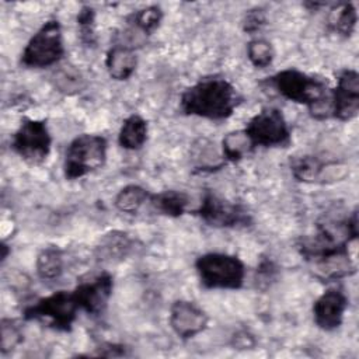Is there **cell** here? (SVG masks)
Instances as JSON below:
<instances>
[{
    "label": "cell",
    "instance_id": "obj_3",
    "mask_svg": "<svg viewBox=\"0 0 359 359\" xmlns=\"http://www.w3.org/2000/svg\"><path fill=\"white\" fill-rule=\"evenodd\" d=\"M201 283L206 289H240L245 278L244 262L231 254L206 252L195 261Z\"/></svg>",
    "mask_w": 359,
    "mask_h": 359
},
{
    "label": "cell",
    "instance_id": "obj_32",
    "mask_svg": "<svg viewBox=\"0 0 359 359\" xmlns=\"http://www.w3.org/2000/svg\"><path fill=\"white\" fill-rule=\"evenodd\" d=\"M231 345L237 349H251L255 345V339L250 332L240 331L233 337Z\"/></svg>",
    "mask_w": 359,
    "mask_h": 359
},
{
    "label": "cell",
    "instance_id": "obj_18",
    "mask_svg": "<svg viewBox=\"0 0 359 359\" xmlns=\"http://www.w3.org/2000/svg\"><path fill=\"white\" fill-rule=\"evenodd\" d=\"M191 160L198 171H215L224 165V158L222 151H217L215 143L202 137L198 139L191 151Z\"/></svg>",
    "mask_w": 359,
    "mask_h": 359
},
{
    "label": "cell",
    "instance_id": "obj_14",
    "mask_svg": "<svg viewBox=\"0 0 359 359\" xmlns=\"http://www.w3.org/2000/svg\"><path fill=\"white\" fill-rule=\"evenodd\" d=\"M133 244L128 233L114 230L100 238L95 247V255L101 262H119L132 252Z\"/></svg>",
    "mask_w": 359,
    "mask_h": 359
},
{
    "label": "cell",
    "instance_id": "obj_19",
    "mask_svg": "<svg viewBox=\"0 0 359 359\" xmlns=\"http://www.w3.org/2000/svg\"><path fill=\"white\" fill-rule=\"evenodd\" d=\"M153 208L168 217H180L187 212L189 205V196L177 189H165L150 196Z\"/></svg>",
    "mask_w": 359,
    "mask_h": 359
},
{
    "label": "cell",
    "instance_id": "obj_4",
    "mask_svg": "<svg viewBox=\"0 0 359 359\" xmlns=\"http://www.w3.org/2000/svg\"><path fill=\"white\" fill-rule=\"evenodd\" d=\"M107 139L101 135L81 133L67 146L63 160V174L66 180L81 178L105 164Z\"/></svg>",
    "mask_w": 359,
    "mask_h": 359
},
{
    "label": "cell",
    "instance_id": "obj_7",
    "mask_svg": "<svg viewBox=\"0 0 359 359\" xmlns=\"http://www.w3.org/2000/svg\"><path fill=\"white\" fill-rule=\"evenodd\" d=\"M52 136L43 119L24 118L14 132L11 149L24 161L29 164H41L50 153Z\"/></svg>",
    "mask_w": 359,
    "mask_h": 359
},
{
    "label": "cell",
    "instance_id": "obj_30",
    "mask_svg": "<svg viewBox=\"0 0 359 359\" xmlns=\"http://www.w3.org/2000/svg\"><path fill=\"white\" fill-rule=\"evenodd\" d=\"M276 272H278V268L275 266V264L269 259H264L257 269V275H258L257 282H259V283L266 282V285H268L269 282H272L275 279Z\"/></svg>",
    "mask_w": 359,
    "mask_h": 359
},
{
    "label": "cell",
    "instance_id": "obj_25",
    "mask_svg": "<svg viewBox=\"0 0 359 359\" xmlns=\"http://www.w3.org/2000/svg\"><path fill=\"white\" fill-rule=\"evenodd\" d=\"M163 20V10L158 6H147L130 14L129 22L144 35L153 34Z\"/></svg>",
    "mask_w": 359,
    "mask_h": 359
},
{
    "label": "cell",
    "instance_id": "obj_9",
    "mask_svg": "<svg viewBox=\"0 0 359 359\" xmlns=\"http://www.w3.org/2000/svg\"><path fill=\"white\" fill-rule=\"evenodd\" d=\"M244 132L255 147H286L290 143L289 125L278 108H262L248 121Z\"/></svg>",
    "mask_w": 359,
    "mask_h": 359
},
{
    "label": "cell",
    "instance_id": "obj_26",
    "mask_svg": "<svg viewBox=\"0 0 359 359\" xmlns=\"http://www.w3.org/2000/svg\"><path fill=\"white\" fill-rule=\"evenodd\" d=\"M247 56L255 67L264 69L272 63L275 57V50L271 42H268L266 39L255 38L247 45Z\"/></svg>",
    "mask_w": 359,
    "mask_h": 359
},
{
    "label": "cell",
    "instance_id": "obj_2",
    "mask_svg": "<svg viewBox=\"0 0 359 359\" xmlns=\"http://www.w3.org/2000/svg\"><path fill=\"white\" fill-rule=\"evenodd\" d=\"M283 98L303 104L316 119H325L332 115L331 90L321 79L309 76L296 69H285L268 80Z\"/></svg>",
    "mask_w": 359,
    "mask_h": 359
},
{
    "label": "cell",
    "instance_id": "obj_8",
    "mask_svg": "<svg viewBox=\"0 0 359 359\" xmlns=\"http://www.w3.org/2000/svg\"><path fill=\"white\" fill-rule=\"evenodd\" d=\"M195 215L206 224L217 229L247 227L252 222L251 215L243 205L222 198L212 191H205Z\"/></svg>",
    "mask_w": 359,
    "mask_h": 359
},
{
    "label": "cell",
    "instance_id": "obj_29",
    "mask_svg": "<svg viewBox=\"0 0 359 359\" xmlns=\"http://www.w3.org/2000/svg\"><path fill=\"white\" fill-rule=\"evenodd\" d=\"M266 18H265V11L261 7H255L248 10L244 14L243 18V29L248 34H255L257 31H259L262 28V25L265 24Z\"/></svg>",
    "mask_w": 359,
    "mask_h": 359
},
{
    "label": "cell",
    "instance_id": "obj_23",
    "mask_svg": "<svg viewBox=\"0 0 359 359\" xmlns=\"http://www.w3.org/2000/svg\"><path fill=\"white\" fill-rule=\"evenodd\" d=\"M254 149H255V146L252 144V142L250 140V137L247 136L244 129L229 132L223 137L222 146H220V151H222L224 161H230V163L243 160Z\"/></svg>",
    "mask_w": 359,
    "mask_h": 359
},
{
    "label": "cell",
    "instance_id": "obj_5",
    "mask_svg": "<svg viewBox=\"0 0 359 359\" xmlns=\"http://www.w3.org/2000/svg\"><path fill=\"white\" fill-rule=\"evenodd\" d=\"M65 56L63 34L57 20H48L29 38L22 53L21 65L29 69H43L57 65Z\"/></svg>",
    "mask_w": 359,
    "mask_h": 359
},
{
    "label": "cell",
    "instance_id": "obj_20",
    "mask_svg": "<svg viewBox=\"0 0 359 359\" xmlns=\"http://www.w3.org/2000/svg\"><path fill=\"white\" fill-rule=\"evenodd\" d=\"M65 259L63 251L59 247H45L36 257V273L43 280H55L63 273Z\"/></svg>",
    "mask_w": 359,
    "mask_h": 359
},
{
    "label": "cell",
    "instance_id": "obj_6",
    "mask_svg": "<svg viewBox=\"0 0 359 359\" xmlns=\"http://www.w3.org/2000/svg\"><path fill=\"white\" fill-rule=\"evenodd\" d=\"M80 310L73 290H59L25 306L24 320H46L57 331H70Z\"/></svg>",
    "mask_w": 359,
    "mask_h": 359
},
{
    "label": "cell",
    "instance_id": "obj_27",
    "mask_svg": "<svg viewBox=\"0 0 359 359\" xmlns=\"http://www.w3.org/2000/svg\"><path fill=\"white\" fill-rule=\"evenodd\" d=\"M77 24L80 28V38L87 46H94L97 43L95 35V13L90 6L81 7L77 14Z\"/></svg>",
    "mask_w": 359,
    "mask_h": 359
},
{
    "label": "cell",
    "instance_id": "obj_31",
    "mask_svg": "<svg viewBox=\"0 0 359 359\" xmlns=\"http://www.w3.org/2000/svg\"><path fill=\"white\" fill-rule=\"evenodd\" d=\"M98 351L94 353L97 356H108V358H115V356H126V348L123 345L118 344H102Z\"/></svg>",
    "mask_w": 359,
    "mask_h": 359
},
{
    "label": "cell",
    "instance_id": "obj_13",
    "mask_svg": "<svg viewBox=\"0 0 359 359\" xmlns=\"http://www.w3.org/2000/svg\"><path fill=\"white\" fill-rule=\"evenodd\" d=\"M346 309V294L337 287L327 289L313 304L314 323L324 331H334L341 327Z\"/></svg>",
    "mask_w": 359,
    "mask_h": 359
},
{
    "label": "cell",
    "instance_id": "obj_17",
    "mask_svg": "<svg viewBox=\"0 0 359 359\" xmlns=\"http://www.w3.org/2000/svg\"><path fill=\"white\" fill-rule=\"evenodd\" d=\"M147 140V122L137 114L129 115L118 133V143L126 150H139Z\"/></svg>",
    "mask_w": 359,
    "mask_h": 359
},
{
    "label": "cell",
    "instance_id": "obj_24",
    "mask_svg": "<svg viewBox=\"0 0 359 359\" xmlns=\"http://www.w3.org/2000/svg\"><path fill=\"white\" fill-rule=\"evenodd\" d=\"M151 194L140 185H126L123 187L115 196V206L119 212L123 213H137L139 209L146 203L150 202Z\"/></svg>",
    "mask_w": 359,
    "mask_h": 359
},
{
    "label": "cell",
    "instance_id": "obj_10",
    "mask_svg": "<svg viewBox=\"0 0 359 359\" xmlns=\"http://www.w3.org/2000/svg\"><path fill=\"white\" fill-rule=\"evenodd\" d=\"M114 278L108 272H101L97 276L80 282L73 290L74 299L80 310L88 316H101L112 296Z\"/></svg>",
    "mask_w": 359,
    "mask_h": 359
},
{
    "label": "cell",
    "instance_id": "obj_12",
    "mask_svg": "<svg viewBox=\"0 0 359 359\" xmlns=\"http://www.w3.org/2000/svg\"><path fill=\"white\" fill-rule=\"evenodd\" d=\"M170 325L181 339H191L201 334L209 317L198 304L189 300H175L170 307Z\"/></svg>",
    "mask_w": 359,
    "mask_h": 359
},
{
    "label": "cell",
    "instance_id": "obj_22",
    "mask_svg": "<svg viewBox=\"0 0 359 359\" xmlns=\"http://www.w3.org/2000/svg\"><path fill=\"white\" fill-rule=\"evenodd\" d=\"M358 14L352 3H338L330 10L328 25L330 28L344 38H349L356 27Z\"/></svg>",
    "mask_w": 359,
    "mask_h": 359
},
{
    "label": "cell",
    "instance_id": "obj_11",
    "mask_svg": "<svg viewBox=\"0 0 359 359\" xmlns=\"http://www.w3.org/2000/svg\"><path fill=\"white\" fill-rule=\"evenodd\" d=\"M332 118L349 121L359 111V74L355 69H345L338 76V83L331 90Z\"/></svg>",
    "mask_w": 359,
    "mask_h": 359
},
{
    "label": "cell",
    "instance_id": "obj_28",
    "mask_svg": "<svg viewBox=\"0 0 359 359\" xmlns=\"http://www.w3.org/2000/svg\"><path fill=\"white\" fill-rule=\"evenodd\" d=\"M22 341L21 327L11 318L1 320V344L0 351L3 355L13 351Z\"/></svg>",
    "mask_w": 359,
    "mask_h": 359
},
{
    "label": "cell",
    "instance_id": "obj_15",
    "mask_svg": "<svg viewBox=\"0 0 359 359\" xmlns=\"http://www.w3.org/2000/svg\"><path fill=\"white\" fill-rule=\"evenodd\" d=\"M137 57L129 45H114L105 56V67L108 74L118 81L128 80L136 70Z\"/></svg>",
    "mask_w": 359,
    "mask_h": 359
},
{
    "label": "cell",
    "instance_id": "obj_21",
    "mask_svg": "<svg viewBox=\"0 0 359 359\" xmlns=\"http://www.w3.org/2000/svg\"><path fill=\"white\" fill-rule=\"evenodd\" d=\"M50 81L53 87L66 95H73L81 93L86 88V80L79 69L73 65H62L52 73Z\"/></svg>",
    "mask_w": 359,
    "mask_h": 359
},
{
    "label": "cell",
    "instance_id": "obj_1",
    "mask_svg": "<svg viewBox=\"0 0 359 359\" xmlns=\"http://www.w3.org/2000/svg\"><path fill=\"white\" fill-rule=\"evenodd\" d=\"M241 102L236 87L222 76H206L185 88L180 108L185 115L222 121L233 115Z\"/></svg>",
    "mask_w": 359,
    "mask_h": 359
},
{
    "label": "cell",
    "instance_id": "obj_16",
    "mask_svg": "<svg viewBox=\"0 0 359 359\" xmlns=\"http://www.w3.org/2000/svg\"><path fill=\"white\" fill-rule=\"evenodd\" d=\"M337 163H324L316 156H302L290 163L293 177L302 182H324L327 180L325 171L332 170Z\"/></svg>",
    "mask_w": 359,
    "mask_h": 359
}]
</instances>
